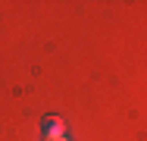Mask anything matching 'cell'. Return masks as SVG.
Masks as SVG:
<instances>
[{"instance_id": "cell-2", "label": "cell", "mask_w": 147, "mask_h": 141, "mask_svg": "<svg viewBox=\"0 0 147 141\" xmlns=\"http://www.w3.org/2000/svg\"><path fill=\"white\" fill-rule=\"evenodd\" d=\"M63 141H66V138H63Z\"/></svg>"}, {"instance_id": "cell-1", "label": "cell", "mask_w": 147, "mask_h": 141, "mask_svg": "<svg viewBox=\"0 0 147 141\" xmlns=\"http://www.w3.org/2000/svg\"><path fill=\"white\" fill-rule=\"evenodd\" d=\"M44 138L47 141H63L66 138V122L59 116H47L44 119Z\"/></svg>"}]
</instances>
